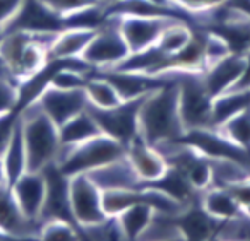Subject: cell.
<instances>
[{
    "label": "cell",
    "instance_id": "19",
    "mask_svg": "<svg viewBox=\"0 0 250 241\" xmlns=\"http://www.w3.org/2000/svg\"><path fill=\"white\" fill-rule=\"evenodd\" d=\"M199 203L201 207L218 222L228 221L231 217L238 216L242 212V205L229 188L225 186H209L199 195Z\"/></svg>",
    "mask_w": 250,
    "mask_h": 241
},
{
    "label": "cell",
    "instance_id": "24",
    "mask_svg": "<svg viewBox=\"0 0 250 241\" xmlns=\"http://www.w3.org/2000/svg\"><path fill=\"white\" fill-rule=\"evenodd\" d=\"M250 108V87L229 89L212 100V125L218 127L235 113Z\"/></svg>",
    "mask_w": 250,
    "mask_h": 241
},
{
    "label": "cell",
    "instance_id": "17",
    "mask_svg": "<svg viewBox=\"0 0 250 241\" xmlns=\"http://www.w3.org/2000/svg\"><path fill=\"white\" fill-rule=\"evenodd\" d=\"M96 29L81 28V26H67L57 33L48 48L50 60H70L81 59L87 48Z\"/></svg>",
    "mask_w": 250,
    "mask_h": 241
},
{
    "label": "cell",
    "instance_id": "13",
    "mask_svg": "<svg viewBox=\"0 0 250 241\" xmlns=\"http://www.w3.org/2000/svg\"><path fill=\"white\" fill-rule=\"evenodd\" d=\"M243 67H245V55L231 52L202 70V82L212 100L236 86L242 77Z\"/></svg>",
    "mask_w": 250,
    "mask_h": 241
},
{
    "label": "cell",
    "instance_id": "26",
    "mask_svg": "<svg viewBox=\"0 0 250 241\" xmlns=\"http://www.w3.org/2000/svg\"><path fill=\"white\" fill-rule=\"evenodd\" d=\"M211 173H212V185L229 188V186L249 178L250 166L238 161V159H231V158L211 159Z\"/></svg>",
    "mask_w": 250,
    "mask_h": 241
},
{
    "label": "cell",
    "instance_id": "2",
    "mask_svg": "<svg viewBox=\"0 0 250 241\" xmlns=\"http://www.w3.org/2000/svg\"><path fill=\"white\" fill-rule=\"evenodd\" d=\"M18 113L28 156V171H43L55 164L60 152L59 127L36 103L28 104Z\"/></svg>",
    "mask_w": 250,
    "mask_h": 241
},
{
    "label": "cell",
    "instance_id": "23",
    "mask_svg": "<svg viewBox=\"0 0 250 241\" xmlns=\"http://www.w3.org/2000/svg\"><path fill=\"white\" fill-rule=\"evenodd\" d=\"M84 93H86L89 108H94V110H108L124 101L111 80L100 72L91 74L84 87Z\"/></svg>",
    "mask_w": 250,
    "mask_h": 241
},
{
    "label": "cell",
    "instance_id": "37",
    "mask_svg": "<svg viewBox=\"0 0 250 241\" xmlns=\"http://www.w3.org/2000/svg\"><path fill=\"white\" fill-rule=\"evenodd\" d=\"M0 240H11V238H9V236H7V234H5V233H4V231L0 229Z\"/></svg>",
    "mask_w": 250,
    "mask_h": 241
},
{
    "label": "cell",
    "instance_id": "8",
    "mask_svg": "<svg viewBox=\"0 0 250 241\" xmlns=\"http://www.w3.org/2000/svg\"><path fill=\"white\" fill-rule=\"evenodd\" d=\"M110 14V12H108ZM118 29L129 46L130 53L143 52L156 45L161 31L171 19L163 16H137V14H115Z\"/></svg>",
    "mask_w": 250,
    "mask_h": 241
},
{
    "label": "cell",
    "instance_id": "21",
    "mask_svg": "<svg viewBox=\"0 0 250 241\" xmlns=\"http://www.w3.org/2000/svg\"><path fill=\"white\" fill-rule=\"evenodd\" d=\"M154 209L146 202H137L117 216L124 240H141L154 217Z\"/></svg>",
    "mask_w": 250,
    "mask_h": 241
},
{
    "label": "cell",
    "instance_id": "36",
    "mask_svg": "<svg viewBox=\"0 0 250 241\" xmlns=\"http://www.w3.org/2000/svg\"><path fill=\"white\" fill-rule=\"evenodd\" d=\"M7 183V178H5V169H4V162H2V158H0V185Z\"/></svg>",
    "mask_w": 250,
    "mask_h": 241
},
{
    "label": "cell",
    "instance_id": "15",
    "mask_svg": "<svg viewBox=\"0 0 250 241\" xmlns=\"http://www.w3.org/2000/svg\"><path fill=\"white\" fill-rule=\"evenodd\" d=\"M0 229L9 238H38L40 224L22 214L9 183L0 185Z\"/></svg>",
    "mask_w": 250,
    "mask_h": 241
},
{
    "label": "cell",
    "instance_id": "29",
    "mask_svg": "<svg viewBox=\"0 0 250 241\" xmlns=\"http://www.w3.org/2000/svg\"><path fill=\"white\" fill-rule=\"evenodd\" d=\"M40 240H50V241H70V240H81L79 227L76 222L69 219H45L40 222L38 229Z\"/></svg>",
    "mask_w": 250,
    "mask_h": 241
},
{
    "label": "cell",
    "instance_id": "6",
    "mask_svg": "<svg viewBox=\"0 0 250 241\" xmlns=\"http://www.w3.org/2000/svg\"><path fill=\"white\" fill-rule=\"evenodd\" d=\"M141 100L122 101L120 104L108 108V110H94V108H89V110L93 111L101 134L115 139L127 147L134 139L139 137Z\"/></svg>",
    "mask_w": 250,
    "mask_h": 241
},
{
    "label": "cell",
    "instance_id": "12",
    "mask_svg": "<svg viewBox=\"0 0 250 241\" xmlns=\"http://www.w3.org/2000/svg\"><path fill=\"white\" fill-rule=\"evenodd\" d=\"M125 156H127L130 166L134 168L137 178L141 180L143 185L154 183L168 169V162L165 156L154 145L147 144L141 135L125 147Z\"/></svg>",
    "mask_w": 250,
    "mask_h": 241
},
{
    "label": "cell",
    "instance_id": "25",
    "mask_svg": "<svg viewBox=\"0 0 250 241\" xmlns=\"http://www.w3.org/2000/svg\"><path fill=\"white\" fill-rule=\"evenodd\" d=\"M194 26L184 19H171L165 29L161 31L160 38L156 41V46L167 55L178 53L194 36Z\"/></svg>",
    "mask_w": 250,
    "mask_h": 241
},
{
    "label": "cell",
    "instance_id": "5",
    "mask_svg": "<svg viewBox=\"0 0 250 241\" xmlns=\"http://www.w3.org/2000/svg\"><path fill=\"white\" fill-rule=\"evenodd\" d=\"M129 46L118 29L117 16L106 12V19L94 31V36L91 38L81 59L94 72H106L120 65L129 57Z\"/></svg>",
    "mask_w": 250,
    "mask_h": 241
},
{
    "label": "cell",
    "instance_id": "14",
    "mask_svg": "<svg viewBox=\"0 0 250 241\" xmlns=\"http://www.w3.org/2000/svg\"><path fill=\"white\" fill-rule=\"evenodd\" d=\"M63 28H67L65 19L46 7L42 0H24L7 29H21L28 33H59Z\"/></svg>",
    "mask_w": 250,
    "mask_h": 241
},
{
    "label": "cell",
    "instance_id": "11",
    "mask_svg": "<svg viewBox=\"0 0 250 241\" xmlns=\"http://www.w3.org/2000/svg\"><path fill=\"white\" fill-rule=\"evenodd\" d=\"M12 193L29 221L40 224L46 197V178L43 171H26L11 183Z\"/></svg>",
    "mask_w": 250,
    "mask_h": 241
},
{
    "label": "cell",
    "instance_id": "31",
    "mask_svg": "<svg viewBox=\"0 0 250 241\" xmlns=\"http://www.w3.org/2000/svg\"><path fill=\"white\" fill-rule=\"evenodd\" d=\"M46 7H50L53 12L62 16L63 19L70 18V16L83 12L86 9L96 7V5H104L101 0H42Z\"/></svg>",
    "mask_w": 250,
    "mask_h": 241
},
{
    "label": "cell",
    "instance_id": "20",
    "mask_svg": "<svg viewBox=\"0 0 250 241\" xmlns=\"http://www.w3.org/2000/svg\"><path fill=\"white\" fill-rule=\"evenodd\" d=\"M98 134H101V130L94 120L93 111L87 106L84 111L77 113L76 117H72L59 127L60 147H74V145L96 137Z\"/></svg>",
    "mask_w": 250,
    "mask_h": 241
},
{
    "label": "cell",
    "instance_id": "28",
    "mask_svg": "<svg viewBox=\"0 0 250 241\" xmlns=\"http://www.w3.org/2000/svg\"><path fill=\"white\" fill-rule=\"evenodd\" d=\"M221 134L250 154V108L235 113L218 125Z\"/></svg>",
    "mask_w": 250,
    "mask_h": 241
},
{
    "label": "cell",
    "instance_id": "30",
    "mask_svg": "<svg viewBox=\"0 0 250 241\" xmlns=\"http://www.w3.org/2000/svg\"><path fill=\"white\" fill-rule=\"evenodd\" d=\"M18 80L12 79L5 69L0 65V115L18 111L19 89Z\"/></svg>",
    "mask_w": 250,
    "mask_h": 241
},
{
    "label": "cell",
    "instance_id": "34",
    "mask_svg": "<svg viewBox=\"0 0 250 241\" xmlns=\"http://www.w3.org/2000/svg\"><path fill=\"white\" fill-rule=\"evenodd\" d=\"M18 120H19V113H18V111L0 115V156H2V152L5 151L9 141H11L12 132H14Z\"/></svg>",
    "mask_w": 250,
    "mask_h": 241
},
{
    "label": "cell",
    "instance_id": "18",
    "mask_svg": "<svg viewBox=\"0 0 250 241\" xmlns=\"http://www.w3.org/2000/svg\"><path fill=\"white\" fill-rule=\"evenodd\" d=\"M177 222L184 234V240H211L216 238L219 222L212 219L201 207V203L194 202L187 205L177 216Z\"/></svg>",
    "mask_w": 250,
    "mask_h": 241
},
{
    "label": "cell",
    "instance_id": "3",
    "mask_svg": "<svg viewBox=\"0 0 250 241\" xmlns=\"http://www.w3.org/2000/svg\"><path fill=\"white\" fill-rule=\"evenodd\" d=\"M125 156V145L104 134H98L89 141L74 147H60L55 164L67 176L89 173L100 166Z\"/></svg>",
    "mask_w": 250,
    "mask_h": 241
},
{
    "label": "cell",
    "instance_id": "27",
    "mask_svg": "<svg viewBox=\"0 0 250 241\" xmlns=\"http://www.w3.org/2000/svg\"><path fill=\"white\" fill-rule=\"evenodd\" d=\"M143 186L141 188H115L101 192V205L108 217H117L125 209L137 202H143Z\"/></svg>",
    "mask_w": 250,
    "mask_h": 241
},
{
    "label": "cell",
    "instance_id": "1",
    "mask_svg": "<svg viewBox=\"0 0 250 241\" xmlns=\"http://www.w3.org/2000/svg\"><path fill=\"white\" fill-rule=\"evenodd\" d=\"M168 76L170 79L146 94L139 106V135L154 147L180 141L185 132L178 104V86L173 74Z\"/></svg>",
    "mask_w": 250,
    "mask_h": 241
},
{
    "label": "cell",
    "instance_id": "33",
    "mask_svg": "<svg viewBox=\"0 0 250 241\" xmlns=\"http://www.w3.org/2000/svg\"><path fill=\"white\" fill-rule=\"evenodd\" d=\"M24 0H0V35L11 26Z\"/></svg>",
    "mask_w": 250,
    "mask_h": 241
},
{
    "label": "cell",
    "instance_id": "16",
    "mask_svg": "<svg viewBox=\"0 0 250 241\" xmlns=\"http://www.w3.org/2000/svg\"><path fill=\"white\" fill-rule=\"evenodd\" d=\"M94 185L103 192V190H115V188H141L143 183L137 178L136 171L130 166L127 156L110 161L93 171L86 173Z\"/></svg>",
    "mask_w": 250,
    "mask_h": 241
},
{
    "label": "cell",
    "instance_id": "32",
    "mask_svg": "<svg viewBox=\"0 0 250 241\" xmlns=\"http://www.w3.org/2000/svg\"><path fill=\"white\" fill-rule=\"evenodd\" d=\"M226 0H173V4L178 9H182L184 12H187L192 18V21H195V18L208 11H212L218 5L225 4ZM195 28V26H194Z\"/></svg>",
    "mask_w": 250,
    "mask_h": 241
},
{
    "label": "cell",
    "instance_id": "35",
    "mask_svg": "<svg viewBox=\"0 0 250 241\" xmlns=\"http://www.w3.org/2000/svg\"><path fill=\"white\" fill-rule=\"evenodd\" d=\"M229 190H231V193L235 195V199L238 200L242 209L245 205H250V176L247 180H243V181L229 186Z\"/></svg>",
    "mask_w": 250,
    "mask_h": 241
},
{
    "label": "cell",
    "instance_id": "7",
    "mask_svg": "<svg viewBox=\"0 0 250 241\" xmlns=\"http://www.w3.org/2000/svg\"><path fill=\"white\" fill-rule=\"evenodd\" d=\"M70 214L77 227L91 226L106 217L101 205V190L86 175H74L69 180Z\"/></svg>",
    "mask_w": 250,
    "mask_h": 241
},
{
    "label": "cell",
    "instance_id": "38",
    "mask_svg": "<svg viewBox=\"0 0 250 241\" xmlns=\"http://www.w3.org/2000/svg\"><path fill=\"white\" fill-rule=\"evenodd\" d=\"M242 210H243V212H245V214H247V216H249V217H250V205H245V207H243V209H242Z\"/></svg>",
    "mask_w": 250,
    "mask_h": 241
},
{
    "label": "cell",
    "instance_id": "22",
    "mask_svg": "<svg viewBox=\"0 0 250 241\" xmlns=\"http://www.w3.org/2000/svg\"><path fill=\"white\" fill-rule=\"evenodd\" d=\"M2 162H4L5 169V178L7 183L11 185L12 181L19 178L22 173L28 171V156H26V145L24 139H22V130H21V121L18 120L16 128L12 132V137L9 141L5 151L2 152Z\"/></svg>",
    "mask_w": 250,
    "mask_h": 241
},
{
    "label": "cell",
    "instance_id": "9",
    "mask_svg": "<svg viewBox=\"0 0 250 241\" xmlns=\"http://www.w3.org/2000/svg\"><path fill=\"white\" fill-rule=\"evenodd\" d=\"M180 141L194 147L197 152L209 159H221V158H231L245 162L250 166V154L233 144L228 137L221 134L218 127H206V128H192L185 130Z\"/></svg>",
    "mask_w": 250,
    "mask_h": 241
},
{
    "label": "cell",
    "instance_id": "10",
    "mask_svg": "<svg viewBox=\"0 0 250 241\" xmlns=\"http://www.w3.org/2000/svg\"><path fill=\"white\" fill-rule=\"evenodd\" d=\"M35 103L57 127L89 106L84 89H60L53 86L46 87Z\"/></svg>",
    "mask_w": 250,
    "mask_h": 241
},
{
    "label": "cell",
    "instance_id": "4",
    "mask_svg": "<svg viewBox=\"0 0 250 241\" xmlns=\"http://www.w3.org/2000/svg\"><path fill=\"white\" fill-rule=\"evenodd\" d=\"M178 86V104L185 130L214 127L212 96L202 82L201 72H171Z\"/></svg>",
    "mask_w": 250,
    "mask_h": 241
}]
</instances>
